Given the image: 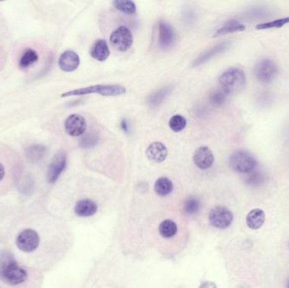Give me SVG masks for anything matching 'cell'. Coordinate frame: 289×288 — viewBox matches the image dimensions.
<instances>
[{
  "label": "cell",
  "instance_id": "1",
  "mask_svg": "<svg viewBox=\"0 0 289 288\" xmlns=\"http://www.w3.org/2000/svg\"><path fill=\"white\" fill-rule=\"evenodd\" d=\"M27 271L20 266L12 254L4 251L0 253V279L10 285H20L27 280Z\"/></svg>",
  "mask_w": 289,
  "mask_h": 288
},
{
  "label": "cell",
  "instance_id": "2",
  "mask_svg": "<svg viewBox=\"0 0 289 288\" xmlns=\"http://www.w3.org/2000/svg\"><path fill=\"white\" fill-rule=\"evenodd\" d=\"M219 84L228 95L239 93L245 86L246 75L239 68H229L221 75Z\"/></svg>",
  "mask_w": 289,
  "mask_h": 288
},
{
  "label": "cell",
  "instance_id": "3",
  "mask_svg": "<svg viewBox=\"0 0 289 288\" xmlns=\"http://www.w3.org/2000/svg\"><path fill=\"white\" fill-rule=\"evenodd\" d=\"M126 92L125 86L120 85H94L82 88L75 89L62 94V97L85 96L90 94H99L104 96H121Z\"/></svg>",
  "mask_w": 289,
  "mask_h": 288
},
{
  "label": "cell",
  "instance_id": "4",
  "mask_svg": "<svg viewBox=\"0 0 289 288\" xmlns=\"http://www.w3.org/2000/svg\"><path fill=\"white\" fill-rule=\"evenodd\" d=\"M229 164L234 171L240 174H249L256 168L258 162L252 154L240 150L231 155Z\"/></svg>",
  "mask_w": 289,
  "mask_h": 288
},
{
  "label": "cell",
  "instance_id": "5",
  "mask_svg": "<svg viewBox=\"0 0 289 288\" xmlns=\"http://www.w3.org/2000/svg\"><path fill=\"white\" fill-rule=\"evenodd\" d=\"M254 74L260 82L267 84L276 79L278 74V68L276 63L271 59H263L255 65Z\"/></svg>",
  "mask_w": 289,
  "mask_h": 288
},
{
  "label": "cell",
  "instance_id": "6",
  "mask_svg": "<svg viewBox=\"0 0 289 288\" xmlns=\"http://www.w3.org/2000/svg\"><path fill=\"white\" fill-rule=\"evenodd\" d=\"M16 243L20 250L24 253H32L38 248L40 243V238L35 230L28 228L23 230L17 236Z\"/></svg>",
  "mask_w": 289,
  "mask_h": 288
},
{
  "label": "cell",
  "instance_id": "7",
  "mask_svg": "<svg viewBox=\"0 0 289 288\" xmlns=\"http://www.w3.org/2000/svg\"><path fill=\"white\" fill-rule=\"evenodd\" d=\"M113 48L120 52H126L133 45V35L127 27H120L114 30L110 36Z\"/></svg>",
  "mask_w": 289,
  "mask_h": 288
},
{
  "label": "cell",
  "instance_id": "8",
  "mask_svg": "<svg viewBox=\"0 0 289 288\" xmlns=\"http://www.w3.org/2000/svg\"><path fill=\"white\" fill-rule=\"evenodd\" d=\"M234 221V214L225 206H216L210 211L209 222L213 227L225 229L230 227Z\"/></svg>",
  "mask_w": 289,
  "mask_h": 288
},
{
  "label": "cell",
  "instance_id": "9",
  "mask_svg": "<svg viewBox=\"0 0 289 288\" xmlns=\"http://www.w3.org/2000/svg\"><path fill=\"white\" fill-rule=\"evenodd\" d=\"M39 60H40V54L37 48L32 46H27L20 51V54L17 59V64L20 70L25 72H28L37 66Z\"/></svg>",
  "mask_w": 289,
  "mask_h": 288
},
{
  "label": "cell",
  "instance_id": "10",
  "mask_svg": "<svg viewBox=\"0 0 289 288\" xmlns=\"http://www.w3.org/2000/svg\"><path fill=\"white\" fill-rule=\"evenodd\" d=\"M66 165V154L64 152H59L53 158V160L48 166V172H47L48 183L54 184L59 179L62 173L64 171Z\"/></svg>",
  "mask_w": 289,
  "mask_h": 288
},
{
  "label": "cell",
  "instance_id": "11",
  "mask_svg": "<svg viewBox=\"0 0 289 288\" xmlns=\"http://www.w3.org/2000/svg\"><path fill=\"white\" fill-rule=\"evenodd\" d=\"M87 124L85 117L80 114H71L64 122L66 133L72 137H78L85 133Z\"/></svg>",
  "mask_w": 289,
  "mask_h": 288
},
{
  "label": "cell",
  "instance_id": "12",
  "mask_svg": "<svg viewBox=\"0 0 289 288\" xmlns=\"http://www.w3.org/2000/svg\"><path fill=\"white\" fill-rule=\"evenodd\" d=\"M175 32L171 25L166 22H160L158 26V43L160 48L167 49L175 42Z\"/></svg>",
  "mask_w": 289,
  "mask_h": 288
},
{
  "label": "cell",
  "instance_id": "13",
  "mask_svg": "<svg viewBox=\"0 0 289 288\" xmlns=\"http://www.w3.org/2000/svg\"><path fill=\"white\" fill-rule=\"evenodd\" d=\"M80 64L79 55L72 50L64 51L59 59V66L64 72H73Z\"/></svg>",
  "mask_w": 289,
  "mask_h": 288
},
{
  "label": "cell",
  "instance_id": "14",
  "mask_svg": "<svg viewBox=\"0 0 289 288\" xmlns=\"http://www.w3.org/2000/svg\"><path fill=\"white\" fill-rule=\"evenodd\" d=\"M193 160L197 168L202 170H207L213 165L214 155L208 147H202L195 152Z\"/></svg>",
  "mask_w": 289,
  "mask_h": 288
},
{
  "label": "cell",
  "instance_id": "15",
  "mask_svg": "<svg viewBox=\"0 0 289 288\" xmlns=\"http://www.w3.org/2000/svg\"><path fill=\"white\" fill-rule=\"evenodd\" d=\"M230 46L231 43L229 42L218 43L213 48L205 51L204 53H202L200 56L197 57L193 63V66L197 67L206 64L207 62L209 61L210 59H212L218 54H223L225 51L228 50V48H230Z\"/></svg>",
  "mask_w": 289,
  "mask_h": 288
},
{
  "label": "cell",
  "instance_id": "16",
  "mask_svg": "<svg viewBox=\"0 0 289 288\" xmlns=\"http://www.w3.org/2000/svg\"><path fill=\"white\" fill-rule=\"evenodd\" d=\"M146 154L151 162L162 163L167 157V147L162 142H153L147 147Z\"/></svg>",
  "mask_w": 289,
  "mask_h": 288
},
{
  "label": "cell",
  "instance_id": "17",
  "mask_svg": "<svg viewBox=\"0 0 289 288\" xmlns=\"http://www.w3.org/2000/svg\"><path fill=\"white\" fill-rule=\"evenodd\" d=\"M98 211V205L93 200H80L75 204L74 206V212L77 216L81 217H88L95 215Z\"/></svg>",
  "mask_w": 289,
  "mask_h": 288
},
{
  "label": "cell",
  "instance_id": "18",
  "mask_svg": "<svg viewBox=\"0 0 289 288\" xmlns=\"http://www.w3.org/2000/svg\"><path fill=\"white\" fill-rule=\"evenodd\" d=\"M110 55L109 45L104 39H99L93 44L90 49V56L99 62H104Z\"/></svg>",
  "mask_w": 289,
  "mask_h": 288
},
{
  "label": "cell",
  "instance_id": "19",
  "mask_svg": "<svg viewBox=\"0 0 289 288\" xmlns=\"http://www.w3.org/2000/svg\"><path fill=\"white\" fill-rule=\"evenodd\" d=\"M265 221V211L261 209H253L246 216V224L250 229H260Z\"/></svg>",
  "mask_w": 289,
  "mask_h": 288
},
{
  "label": "cell",
  "instance_id": "20",
  "mask_svg": "<svg viewBox=\"0 0 289 288\" xmlns=\"http://www.w3.org/2000/svg\"><path fill=\"white\" fill-rule=\"evenodd\" d=\"M171 91H172V87H171V86H164V87H162V88L159 89V90H157V91H155L153 93L151 94V95L147 97L146 102H147V104L151 107H158L161 103L163 102L165 99L169 96Z\"/></svg>",
  "mask_w": 289,
  "mask_h": 288
},
{
  "label": "cell",
  "instance_id": "21",
  "mask_svg": "<svg viewBox=\"0 0 289 288\" xmlns=\"http://www.w3.org/2000/svg\"><path fill=\"white\" fill-rule=\"evenodd\" d=\"M244 30H245L244 25L241 24L240 22L234 21V20H231L229 22H227L223 27H221L220 29H218L213 37L218 38L220 36L226 35V34H229V33L244 32Z\"/></svg>",
  "mask_w": 289,
  "mask_h": 288
},
{
  "label": "cell",
  "instance_id": "22",
  "mask_svg": "<svg viewBox=\"0 0 289 288\" xmlns=\"http://www.w3.org/2000/svg\"><path fill=\"white\" fill-rule=\"evenodd\" d=\"M173 190V184L169 179L166 177H162L157 179L155 185H154V190L157 195L159 196H167L172 193Z\"/></svg>",
  "mask_w": 289,
  "mask_h": 288
},
{
  "label": "cell",
  "instance_id": "23",
  "mask_svg": "<svg viewBox=\"0 0 289 288\" xmlns=\"http://www.w3.org/2000/svg\"><path fill=\"white\" fill-rule=\"evenodd\" d=\"M14 158H16V155H14L13 152H11L10 150L0 148V183L6 177L7 165L10 163L7 162L12 160Z\"/></svg>",
  "mask_w": 289,
  "mask_h": 288
},
{
  "label": "cell",
  "instance_id": "24",
  "mask_svg": "<svg viewBox=\"0 0 289 288\" xmlns=\"http://www.w3.org/2000/svg\"><path fill=\"white\" fill-rule=\"evenodd\" d=\"M158 231L160 235L163 238H172L173 236H175L178 232V226L173 221L167 219L160 223Z\"/></svg>",
  "mask_w": 289,
  "mask_h": 288
},
{
  "label": "cell",
  "instance_id": "25",
  "mask_svg": "<svg viewBox=\"0 0 289 288\" xmlns=\"http://www.w3.org/2000/svg\"><path fill=\"white\" fill-rule=\"evenodd\" d=\"M45 154L46 148L41 145H33V146L27 147L26 149L27 158L33 163H36V162L43 159Z\"/></svg>",
  "mask_w": 289,
  "mask_h": 288
},
{
  "label": "cell",
  "instance_id": "26",
  "mask_svg": "<svg viewBox=\"0 0 289 288\" xmlns=\"http://www.w3.org/2000/svg\"><path fill=\"white\" fill-rule=\"evenodd\" d=\"M114 7L117 9L118 11H121L123 13L126 14V15H134L136 12V4L134 3L133 1H129V0H116L114 1Z\"/></svg>",
  "mask_w": 289,
  "mask_h": 288
},
{
  "label": "cell",
  "instance_id": "27",
  "mask_svg": "<svg viewBox=\"0 0 289 288\" xmlns=\"http://www.w3.org/2000/svg\"><path fill=\"white\" fill-rule=\"evenodd\" d=\"M168 125L173 132H180L185 128L187 120L182 115L176 114L170 118Z\"/></svg>",
  "mask_w": 289,
  "mask_h": 288
},
{
  "label": "cell",
  "instance_id": "28",
  "mask_svg": "<svg viewBox=\"0 0 289 288\" xmlns=\"http://www.w3.org/2000/svg\"><path fill=\"white\" fill-rule=\"evenodd\" d=\"M201 206V203L198 198L195 196H189L186 199L183 205V211L188 215H193L198 212Z\"/></svg>",
  "mask_w": 289,
  "mask_h": 288
},
{
  "label": "cell",
  "instance_id": "29",
  "mask_svg": "<svg viewBox=\"0 0 289 288\" xmlns=\"http://www.w3.org/2000/svg\"><path fill=\"white\" fill-rule=\"evenodd\" d=\"M289 17L281 18V19L275 20L272 22H265V23H260L256 26L257 30H268L274 29V28H281L285 25L288 24Z\"/></svg>",
  "mask_w": 289,
  "mask_h": 288
},
{
  "label": "cell",
  "instance_id": "30",
  "mask_svg": "<svg viewBox=\"0 0 289 288\" xmlns=\"http://www.w3.org/2000/svg\"><path fill=\"white\" fill-rule=\"evenodd\" d=\"M228 98V94L223 90H216L210 95V101L215 107H220L225 103Z\"/></svg>",
  "mask_w": 289,
  "mask_h": 288
},
{
  "label": "cell",
  "instance_id": "31",
  "mask_svg": "<svg viewBox=\"0 0 289 288\" xmlns=\"http://www.w3.org/2000/svg\"><path fill=\"white\" fill-rule=\"evenodd\" d=\"M265 180V176L264 174L260 171L256 170H253L252 172L249 173V175L247 178V183L253 185V186H259L260 184H263V182Z\"/></svg>",
  "mask_w": 289,
  "mask_h": 288
},
{
  "label": "cell",
  "instance_id": "32",
  "mask_svg": "<svg viewBox=\"0 0 289 288\" xmlns=\"http://www.w3.org/2000/svg\"><path fill=\"white\" fill-rule=\"evenodd\" d=\"M99 138L95 133H87L80 139V147L83 148H90L98 144Z\"/></svg>",
  "mask_w": 289,
  "mask_h": 288
},
{
  "label": "cell",
  "instance_id": "33",
  "mask_svg": "<svg viewBox=\"0 0 289 288\" xmlns=\"http://www.w3.org/2000/svg\"><path fill=\"white\" fill-rule=\"evenodd\" d=\"M120 127L122 128V130L125 132V133H128L130 131V124H129V122H128L126 119H123L120 123Z\"/></svg>",
  "mask_w": 289,
  "mask_h": 288
},
{
  "label": "cell",
  "instance_id": "34",
  "mask_svg": "<svg viewBox=\"0 0 289 288\" xmlns=\"http://www.w3.org/2000/svg\"><path fill=\"white\" fill-rule=\"evenodd\" d=\"M199 288H217L215 283L213 281H204L200 285Z\"/></svg>",
  "mask_w": 289,
  "mask_h": 288
},
{
  "label": "cell",
  "instance_id": "35",
  "mask_svg": "<svg viewBox=\"0 0 289 288\" xmlns=\"http://www.w3.org/2000/svg\"><path fill=\"white\" fill-rule=\"evenodd\" d=\"M3 62H4L3 51H2V49L0 48V68L2 67V64H3Z\"/></svg>",
  "mask_w": 289,
  "mask_h": 288
},
{
  "label": "cell",
  "instance_id": "36",
  "mask_svg": "<svg viewBox=\"0 0 289 288\" xmlns=\"http://www.w3.org/2000/svg\"><path fill=\"white\" fill-rule=\"evenodd\" d=\"M286 287L289 288V280H287V283H286Z\"/></svg>",
  "mask_w": 289,
  "mask_h": 288
}]
</instances>
